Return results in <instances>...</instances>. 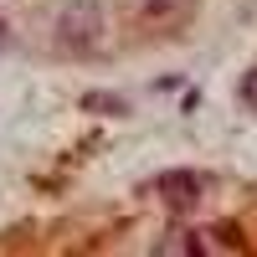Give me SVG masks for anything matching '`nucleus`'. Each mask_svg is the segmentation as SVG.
<instances>
[{"label":"nucleus","mask_w":257,"mask_h":257,"mask_svg":"<svg viewBox=\"0 0 257 257\" xmlns=\"http://www.w3.org/2000/svg\"><path fill=\"white\" fill-rule=\"evenodd\" d=\"M160 196L175 206V211H190L196 196H201V180L190 175V170H185V175H170V180H160Z\"/></svg>","instance_id":"obj_2"},{"label":"nucleus","mask_w":257,"mask_h":257,"mask_svg":"<svg viewBox=\"0 0 257 257\" xmlns=\"http://www.w3.org/2000/svg\"><path fill=\"white\" fill-rule=\"evenodd\" d=\"M206 237H185V231H170V237L160 242V252H201Z\"/></svg>","instance_id":"obj_3"},{"label":"nucleus","mask_w":257,"mask_h":257,"mask_svg":"<svg viewBox=\"0 0 257 257\" xmlns=\"http://www.w3.org/2000/svg\"><path fill=\"white\" fill-rule=\"evenodd\" d=\"M98 36H103V11H98V0H72V6L62 11V41H67L72 52H88Z\"/></svg>","instance_id":"obj_1"},{"label":"nucleus","mask_w":257,"mask_h":257,"mask_svg":"<svg viewBox=\"0 0 257 257\" xmlns=\"http://www.w3.org/2000/svg\"><path fill=\"white\" fill-rule=\"evenodd\" d=\"M242 98H247V103H252V108H257V67H252V72L242 77Z\"/></svg>","instance_id":"obj_4"}]
</instances>
